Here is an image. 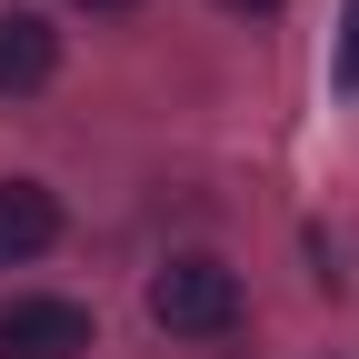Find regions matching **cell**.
Wrapping results in <instances>:
<instances>
[{
  "instance_id": "obj_2",
  "label": "cell",
  "mask_w": 359,
  "mask_h": 359,
  "mask_svg": "<svg viewBox=\"0 0 359 359\" xmlns=\"http://www.w3.org/2000/svg\"><path fill=\"white\" fill-rule=\"evenodd\" d=\"M90 349V309L80 299H0V359H80Z\"/></svg>"
},
{
  "instance_id": "obj_3",
  "label": "cell",
  "mask_w": 359,
  "mask_h": 359,
  "mask_svg": "<svg viewBox=\"0 0 359 359\" xmlns=\"http://www.w3.org/2000/svg\"><path fill=\"white\" fill-rule=\"evenodd\" d=\"M50 70H60V30L30 20V11H0V100L50 90Z\"/></svg>"
},
{
  "instance_id": "obj_1",
  "label": "cell",
  "mask_w": 359,
  "mask_h": 359,
  "mask_svg": "<svg viewBox=\"0 0 359 359\" xmlns=\"http://www.w3.org/2000/svg\"><path fill=\"white\" fill-rule=\"evenodd\" d=\"M150 320L170 339H230L240 330V269L210 259V250H180L150 269Z\"/></svg>"
},
{
  "instance_id": "obj_4",
  "label": "cell",
  "mask_w": 359,
  "mask_h": 359,
  "mask_svg": "<svg viewBox=\"0 0 359 359\" xmlns=\"http://www.w3.org/2000/svg\"><path fill=\"white\" fill-rule=\"evenodd\" d=\"M60 240V200L40 180H0V259H40Z\"/></svg>"
},
{
  "instance_id": "obj_5",
  "label": "cell",
  "mask_w": 359,
  "mask_h": 359,
  "mask_svg": "<svg viewBox=\"0 0 359 359\" xmlns=\"http://www.w3.org/2000/svg\"><path fill=\"white\" fill-rule=\"evenodd\" d=\"M330 80H339V90H359V0L339 11V50H330Z\"/></svg>"
},
{
  "instance_id": "obj_7",
  "label": "cell",
  "mask_w": 359,
  "mask_h": 359,
  "mask_svg": "<svg viewBox=\"0 0 359 359\" xmlns=\"http://www.w3.org/2000/svg\"><path fill=\"white\" fill-rule=\"evenodd\" d=\"M240 11H269V0H240Z\"/></svg>"
},
{
  "instance_id": "obj_6",
  "label": "cell",
  "mask_w": 359,
  "mask_h": 359,
  "mask_svg": "<svg viewBox=\"0 0 359 359\" xmlns=\"http://www.w3.org/2000/svg\"><path fill=\"white\" fill-rule=\"evenodd\" d=\"M80 11H140V0H80Z\"/></svg>"
}]
</instances>
